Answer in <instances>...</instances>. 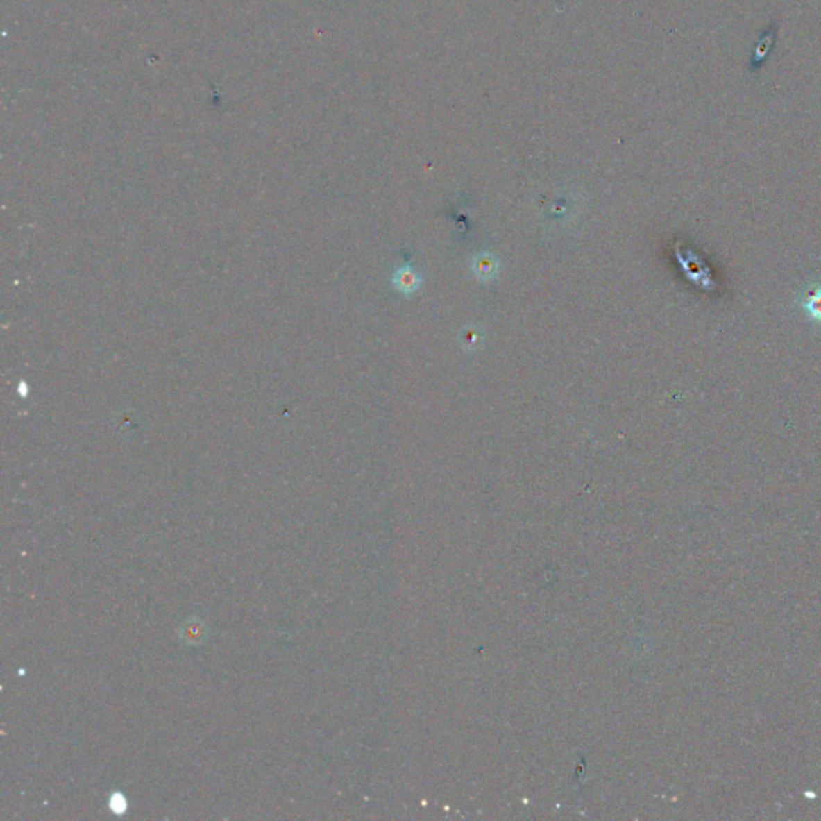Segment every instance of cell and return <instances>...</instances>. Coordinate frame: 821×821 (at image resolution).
I'll return each instance as SVG.
<instances>
[{
  "instance_id": "cell-1",
  "label": "cell",
  "mask_w": 821,
  "mask_h": 821,
  "mask_svg": "<svg viewBox=\"0 0 821 821\" xmlns=\"http://www.w3.org/2000/svg\"><path fill=\"white\" fill-rule=\"evenodd\" d=\"M391 282H393L396 291H400L403 294H412L421 287L422 278L417 275V273L412 270L411 266L406 265V266H401V268H398V270H396Z\"/></svg>"
},
{
  "instance_id": "cell-2",
  "label": "cell",
  "mask_w": 821,
  "mask_h": 821,
  "mask_svg": "<svg viewBox=\"0 0 821 821\" xmlns=\"http://www.w3.org/2000/svg\"><path fill=\"white\" fill-rule=\"evenodd\" d=\"M800 307H802L805 314L812 321L821 326V284L805 294L802 301H800Z\"/></svg>"
},
{
  "instance_id": "cell-3",
  "label": "cell",
  "mask_w": 821,
  "mask_h": 821,
  "mask_svg": "<svg viewBox=\"0 0 821 821\" xmlns=\"http://www.w3.org/2000/svg\"><path fill=\"white\" fill-rule=\"evenodd\" d=\"M473 271L477 273V276L482 278V280L493 278L496 273H498V262H496V258L489 254L478 255L473 262Z\"/></svg>"
},
{
  "instance_id": "cell-4",
  "label": "cell",
  "mask_w": 821,
  "mask_h": 821,
  "mask_svg": "<svg viewBox=\"0 0 821 821\" xmlns=\"http://www.w3.org/2000/svg\"><path fill=\"white\" fill-rule=\"evenodd\" d=\"M461 340H462V342H468L470 344L468 348H473L472 344L477 342L480 345V340H482V335H480L477 332V330H473V329H466V330H464V335L461 337Z\"/></svg>"
}]
</instances>
